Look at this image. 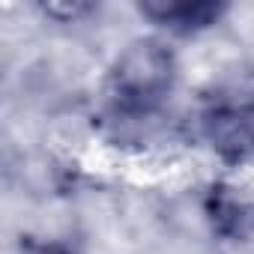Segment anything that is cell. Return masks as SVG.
Wrapping results in <instances>:
<instances>
[{"label":"cell","instance_id":"obj_1","mask_svg":"<svg viewBox=\"0 0 254 254\" xmlns=\"http://www.w3.org/2000/svg\"><path fill=\"white\" fill-rule=\"evenodd\" d=\"M177 60L159 39H138L126 48L108 72V99L117 114L141 117L156 111L171 93Z\"/></svg>","mask_w":254,"mask_h":254},{"label":"cell","instance_id":"obj_2","mask_svg":"<svg viewBox=\"0 0 254 254\" xmlns=\"http://www.w3.org/2000/svg\"><path fill=\"white\" fill-rule=\"evenodd\" d=\"M203 135L227 162L254 156V99L221 96L203 111Z\"/></svg>","mask_w":254,"mask_h":254},{"label":"cell","instance_id":"obj_3","mask_svg":"<svg viewBox=\"0 0 254 254\" xmlns=\"http://www.w3.org/2000/svg\"><path fill=\"white\" fill-rule=\"evenodd\" d=\"M141 12L174 33H200L218 24L227 6L215 0H144Z\"/></svg>","mask_w":254,"mask_h":254},{"label":"cell","instance_id":"obj_4","mask_svg":"<svg viewBox=\"0 0 254 254\" xmlns=\"http://www.w3.org/2000/svg\"><path fill=\"white\" fill-rule=\"evenodd\" d=\"M21 254H72V251L60 242H27L21 245Z\"/></svg>","mask_w":254,"mask_h":254},{"label":"cell","instance_id":"obj_5","mask_svg":"<svg viewBox=\"0 0 254 254\" xmlns=\"http://www.w3.org/2000/svg\"><path fill=\"white\" fill-rule=\"evenodd\" d=\"M45 12L48 15H57V18H78V15H84V12H90V6L87 3H72V6H60V3H51V6H45Z\"/></svg>","mask_w":254,"mask_h":254}]
</instances>
